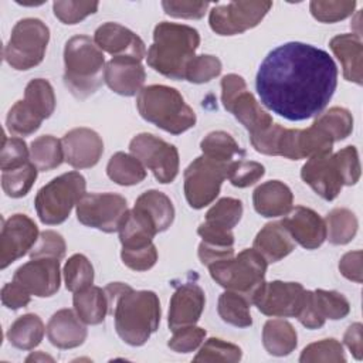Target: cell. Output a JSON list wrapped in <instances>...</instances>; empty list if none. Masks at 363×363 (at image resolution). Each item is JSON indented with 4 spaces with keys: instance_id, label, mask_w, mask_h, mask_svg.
Instances as JSON below:
<instances>
[{
    "instance_id": "cell-1",
    "label": "cell",
    "mask_w": 363,
    "mask_h": 363,
    "mask_svg": "<svg viewBox=\"0 0 363 363\" xmlns=\"http://www.w3.org/2000/svg\"><path fill=\"white\" fill-rule=\"evenodd\" d=\"M336 85L337 67L332 57L299 41L269 51L255 77L262 105L288 121H305L322 113Z\"/></svg>"
},
{
    "instance_id": "cell-2",
    "label": "cell",
    "mask_w": 363,
    "mask_h": 363,
    "mask_svg": "<svg viewBox=\"0 0 363 363\" xmlns=\"http://www.w3.org/2000/svg\"><path fill=\"white\" fill-rule=\"evenodd\" d=\"M105 294L118 336L130 346L145 345L160 323L157 295L153 291H135L123 282L108 284Z\"/></svg>"
},
{
    "instance_id": "cell-3",
    "label": "cell",
    "mask_w": 363,
    "mask_h": 363,
    "mask_svg": "<svg viewBox=\"0 0 363 363\" xmlns=\"http://www.w3.org/2000/svg\"><path fill=\"white\" fill-rule=\"evenodd\" d=\"M199 44L200 34L196 28L162 21L153 30V44L146 52L147 65L170 79H184Z\"/></svg>"
},
{
    "instance_id": "cell-4",
    "label": "cell",
    "mask_w": 363,
    "mask_h": 363,
    "mask_svg": "<svg viewBox=\"0 0 363 363\" xmlns=\"http://www.w3.org/2000/svg\"><path fill=\"white\" fill-rule=\"evenodd\" d=\"M102 50L88 35H74L64 47V84L78 99H86L102 85L105 74Z\"/></svg>"
},
{
    "instance_id": "cell-5",
    "label": "cell",
    "mask_w": 363,
    "mask_h": 363,
    "mask_svg": "<svg viewBox=\"0 0 363 363\" xmlns=\"http://www.w3.org/2000/svg\"><path fill=\"white\" fill-rule=\"evenodd\" d=\"M136 106L145 121L172 135H180L196 125L194 111L176 88L167 85L143 86Z\"/></svg>"
},
{
    "instance_id": "cell-6",
    "label": "cell",
    "mask_w": 363,
    "mask_h": 363,
    "mask_svg": "<svg viewBox=\"0 0 363 363\" xmlns=\"http://www.w3.org/2000/svg\"><path fill=\"white\" fill-rule=\"evenodd\" d=\"M268 262L254 248L242 250L231 257L208 267L211 278L223 288L238 292L252 301V296L265 281Z\"/></svg>"
},
{
    "instance_id": "cell-7",
    "label": "cell",
    "mask_w": 363,
    "mask_h": 363,
    "mask_svg": "<svg viewBox=\"0 0 363 363\" xmlns=\"http://www.w3.org/2000/svg\"><path fill=\"white\" fill-rule=\"evenodd\" d=\"M85 177L79 172H68L54 177L37 191L34 200L40 221L47 225L64 223L85 194Z\"/></svg>"
},
{
    "instance_id": "cell-8",
    "label": "cell",
    "mask_w": 363,
    "mask_h": 363,
    "mask_svg": "<svg viewBox=\"0 0 363 363\" xmlns=\"http://www.w3.org/2000/svg\"><path fill=\"white\" fill-rule=\"evenodd\" d=\"M48 41L50 28L45 23L33 17L23 18L13 27L3 57L17 71L30 69L44 60Z\"/></svg>"
},
{
    "instance_id": "cell-9",
    "label": "cell",
    "mask_w": 363,
    "mask_h": 363,
    "mask_svg": "<svg viewBox=\"0 0 363 363\" xmlns=\"http://www.w3.org/2000/svg\"><path fill=\"white\" fill-rule=\"evenodd\" d=\"M221 102L225 111L250 132V136L268 129L274 121L272 116L261 108L254 95L247 89L241 75L228 74L221 79Z\"/></svg>"
},
{
    "instance_id": "cell-10",
    "label": "cell",
    "mask_w": 363,
    "mask_h": 363,
    "mask_svg": "<svg viewBox=\"0 0 363 363\" xmlns=\"http://www.w3.org/2000/svg\"><path fill=\"white\" fill-rule=\"evenodd\" d=\"M228 164L199 156L186 167L184 196L191 208L200 210L216 200L223 182L227 179Z\"/></svg>"
},
{
    "instance_id": "cell-11",
    "label": "cell",
    "mask_w": 363,
    "mask_h": 363,
    "mask_svg": "<svg viewBox=\"0 0 363 363\" xmlns=\"http://www.w3.org/2000/svg\"><path fill=\"white\" fill-rule=\"evenodd\" d=\"M130 153L152 173L159 183H172L179 173V152L174 145L152 135L139 133L129 143Z\"/></svg>"
},
{
    "instance_id": "cell-12",
    "label": "cell",
    "mask_w": 363,
    "mask_h": 363,
    "mask_svg": "<svg viewBox=\"0 0 363 363\" xmlns=\"http://www.w3.org/2000/svg\"><path fill=\"white\" fill-rule=\"evenodd\" d=\"M75 207L81 224L104 233L118 231L128 213L126 199L116 193H85Z\"/></svg>"
},
{
    "instance_id": "cell-13",
    "label": "cell",
    "mask_w": 363,
    "mask_h": 363,
    "mask_svg": "<svg viewBox=\"0 0 363 363\" xmlns=\"http://www.w3.org/2000/svg\"><path fill=\"white\" fill-rule=\"evenodd\" d=\"M271 7V1H230L213 7L208 23L218 35H235L258 26Z\"/></svg>"
},
{
    "instance_id": "cell-14",
    "label": "cell",
    "mask_w": 363,
    "mask_h": 363,
    "mask_svg": "<svg viewBox=\"0 0 363 363\" xmlns=\"http://www.w3.org/2000/svg\"><path fill=\"white\" fill-rule=\"evenodd\" d=\"M305 288L299 282L271 281L259 286L251 303L257 309L272 318H296L302 306Z\"/></svg>"
},
{
    "instance_id": "cell-15",
    "label": "cell",
    "mask_w": 363,
    "mask_h": 363,
    "mask_svg": "<svg viewBox=\"0 0 363 363\" xmlns=\"http://www.w3.org/2000/svg\"><path fill=\"white\" fill-rule=\"evenodd\" d=\"M38 235V227L26 214H13L3 221L0 234V268H7L11 262L30 252Z\"/></svg>"
},
{
    "instance_id": "cell-16",
    "label": "cell",
    "mask_w": 363,
    "mask_h": 363,
    "mask_svg": "<svg viewBox=\"0 0 363 363\" xmlns=\"http://www.w3.org/2000/svg\"><path fill=\"white\" fill-rule=\"evenodd\" d=\"M301 177L318 196L328 201L335 200L345 186L339 163L332 152L311 156L301 169Z\"/></svg>"
},
{
    "instance_id": "cell-17",
    "label": "cell",
    "mask_w": 363,
    "mask_h": 363,
    "mask_svg": "<svg viewBox=\"0 0 363 363\" xmlns=\"http://www.w3.org/2000/svg\"><path fill=\"white\" fill-rule=\"evenodd\" d=\"M13 281L20 284L30 295L38 298L52 296L61 284L60 259L31 258V261L16 269Z\"/></svg>"
},
{
    "instance_id": "cell-18",
    "label": "cell",
    "mask_w": 363,
    "mask_h": 363,
    "mask_svg": "<svg viewBox=\"0 0 363 363\" xmlns=\"http://www.w3.org/2000/svg\"><path fill=\"white\" fill-rule=\"evenodd\" d=\"M65 162L74 169H88L95 166L102 153V138L89 128H75L61 139Z\"/></svg>"
},
{
    "instance_id": "cell-19",
    "label": "cell",
    "mask_w": 363,
    "mask_h": 363,
    "mask_svg": "<svg viewBox=\"0 0 363 363\" xmlns=\"http://www.w3.org/2000/svg\"><path fill=\"white\" fill-rule=\"evenodd\" d=\"M95 44L112 57H130L142 61L146 55L143 40L132 30L108 21L99 26L94 34Z\"/></svg>"
},
{
    "instance_id": "cell-20",
    "label": "cell",
    "mask_w": 363,
    "mask_h": 363,
    "mask_svg": "<svg viewBox=\"0 0 363 363\" xmlns=\"http://www.w3.org/2000/svg\"><path fill=\"white\" fill-rule=\"evenodd\" d=\"M281 224L288 230L292 240L306 250H315L326 240L325 220L312 208L296 206Z\"/></svg>"
},
{
    "instance_id": "cell-21",
    "label": "cell",
    "mask_w": 363,
    "mask_h": 363,
    "mask_svg": "<svg viewBox=\"0 0 363 363\" xmlns=\"http://www.w3.org/2000/svg\"><path fill=\"white\" fill-rule=\"evenodd\" d=\"M206 295L201 286L193 282L180 285L172 295L169 305V328L176 330L189 325H196L203 313Z\"/></svg>"
},
{
    "instance_id": "cell-22",
    "label": "cell",
    "mask_w": 363,
    "mask_h": 363,
    "mask_svg": "<svg viewBox=\"0 0 363 363\" xmlns=\"http://www.w3.org/2000/svg\"><path fill=\"white\" fill-rule=\"evenodd\" d=\"M104 79L115 94L133 96L143 88L146 72L139 60L130 57H112L105 65Z\"/></svg>"
},
{
    "instance_id": "cell-23",
    "label": "cell",
    "mask_w": 363,
    "mask_h": 363,
    "mask_svg": "<svg viewBox=\"0 0 363 363\" xmlns=\"http://www.w3.org/2000/svg\"><path fill=\"white\" fill-rule=\"evenodd\" d=\"M47 337L58 349H74L86 339V328L72 309L57 311L47 325Z\"/></svg>"
},
{
    "instance_id": "cell-24",
    "label": "cell",
    "mask_w": 363,
    "mask_h": 363,
    "mask_svg": "<svg viewBox=\"0 0 363 363\" xmlns=\"http://www.w3.org/2000/svg\"><path fill=\"white\" fill-rule=\"evenodd\" d=\"M294 196L291 189L279 182L269 180L259 184L252 193V204L262 217H281L292 210Z\"/></svg>"
},
{
    "instance_id": "cell-25",
    "label": "cell",
    "mask_w": 363,
    "mask_h": 363,
    "mask_svg": "<svg viewBox=\"0 0 363 363\" xmlns=\"http://www.w3.org/2000/svg\"><path fill=\"white\" fill-rule=\"evenodd\" d=\"M335 57L340 61L346 81L357 85L363 84V45L356 33L339 34L329 43Z\"/></svg>"
},
{
    "instance_id": "cell-26",
    "label": "cell",
    "mask_w": 363,
    "mask_h": 363,
    "mask_svg": "<svg viewBox=\"0 0 363 363\" xmlns=\"http://www.w3.org/2000/svg\"><path fill=\"white\" fill-rule=\"evenodd\" d=\"M252 248L259 252L267 262H278L295 250V241L281 221L265 224L257 234Z\"/></svg>"
},
{
    "instance_id": "cell-27",
    "label": "cell",
    "mask_w": 363,
    "mask_h": 363,
    "mask_svg": "<svg viewBox=\"0 0 363 363\" xmlns=\"http://www.w3.org/2000/svg\"><path fill=\"white\" fill-rule=\"evenodd\" d=\"M133 208L140 211L153 224L157 233L166 231L174 220V207L172 200L159 190H147L142 193Z\"/></svg>"
},
{
    "instance_id": "cell-28",
    "label": "cell",
    "mask_w": 363,
    "mask_h": 363,
    "mask_svg": "<svg viewBox=\"0 0 363 363\" xmlns=\"http://www.w3.org/2000/svg\"><path fill=\"white\" fill-rule=\"evenodd\" d=\"M262 345L272 356H288L296 349V330L288 320L269 319L262 329Z\"/></svg>"
},
{
    "instance_id": "cell-29",
    "label": "cell",
    "mask_w": 363,
    "mask_h": 363,
    "mask_svg": "<svg viewBox=\"0 0 363 363\" xmlns=\"http://www.w3.org/2000/svg\"><path fill=\"white\" fill-rule=\"evenodd\" d=\"M74 311L78 318L86 325H99L108 313V299L105 289L99 286H88L82 291L74 292Z\"/></svg>"
},
{
    "instance_id": "cell-30",
    "label": "cell",
    "mask_w": 363,
    "mask_h": 363,
    "mask_svg": "<svg viewBox=\"0 0 363 363\" xmlns=\"http://www.w3.org/2000/svg\"><path fill=\"white\" fill-rule=\"evenodd\" d=\"M44 323L38 315L26 313L18 316L7 330V339L11 346L20 350H30L38 346L44 337Z\"/></svg>"
},
{
    "instance_id": "cell-31",
    "label": "cell",
    "mask_w": 363,
    "mask_h": 363,
    "mask_svg": "<svg viewBox=\"0 0 363 363\" xmlns=\"http://www.w3.org/2000/svg\"><path fill=\"white\" fill-rule=\"evenodd\" d=\"M200 149L203 156L221 163H231L245 156V152L240 147L235 139L224 130L207 133L200 142Z\"/></svg>"
},
{
    "instance_id": "cell-32",
    "label": "cell",
    "mask_w": 363,
    "mask_h": 363,
    "mask_svg": "<svg viewBox=\"0 0 363 363\" xmlns=\"http://www.w3.org/2000/svg\"><path fill=\"white\" fill-rule=\"evenodd\" d=\"M106 174L119 186H133L145 180L146 170L133 155L116 152L106 164Z\"/></svg>"
},
{
    "instance_id": "cell-33",
    "label": "cell",
    "mask_w": 363,
    "mask_h": 363,
    "mask_svg": "<svg viewBox=\"0 0 363 363\" xmlns=\"http://www.w3.org/2000/svg\"><path fill=\"white\" fill-rule=\"evenodd\" d=\"M326 240L333 245H345L350 242L357 233V218L354 213L345 207L333 208L325 218Z\"/></svg>"
},
{
    "instance_id": "cell-34",
    "label": "cell",
    "mask_w": 363,
    "mask_h": 363,
    "mask_svg": "<svg viewBox=\"0 0 363 363\" xmlns=\"http://www.w3.org/2000/svg\"><path fill=\"white\" fill-rule=\"evenodd\" d=\"M251 301L234 291H225L218 298V315L220 318L235 328H248L252 325V318L250 313Z\"/></svg>"
},
{
    "instance_id": "cell-35",
    "label": "cell",
    "mask_w": 363,
    "mask_h": 363,
    "mask_svg": "<svg viewBox=\"0 0 363 363\" xmlns=\"http://www.w3.org/2000/svg\"><path fill=\"white\" fill-rule=\"evenodd\" d=\"M30 160L40 172L58 167L65 160L62 142L51 135L34 139L30 145Z\"/></svg>"
},
{
    "instance_id": "cell-36",
    "label": "cell",
    "mask_w": 363,
    "mask_h": 363,
    "mask_svg": "<svg viewBox=\"0 0 363 363\" xmlns=\"http://www.w3.org/2000/svg\"><path fill=\"white\" fill-rule=\"evenodd\" d=\"M313 123L318 125L333 143L346 139L353 130L352 113L340 106H333L326 112L319 113Z\"/></svg>"
},
{
    "instance_id": "cell-37",
    "label": "cell",
    "mask_w": 363,
    "mask_h": 363,
    "mask_svg": "<svg viewBox=\"0 0 363 363\" xmlns=\"http://www.w3.org/2000/svg\"><path fill=\"white\" fill-rule=\"evenodd\" d=\"M44 119L24 101H17L9 111L6 126L10 133L17 136H28L38 130Z\"/></svg>"
},
{
    "instance_id": "cell-38",
    "label": "cell",
    "mask_w": 363,
    "mask_h": 363,
    "mask_svg": "<svg viewBox=\"0 0 363 363\" xmlns=\"http://www.w3.org/2000/svg\"><path fill=\"white\" fill-rule=\"evenodd\" d=\"M24 101L43 118L47 119L55 109V94L47 79H31L24 89Z\"/></svg>"
},
{
    "instance_id": "cell-39",
    "label": "cell",
    "mask_w": 363,
    "mask_h": 363,
    "mask_svg": "<svg viewBox=\"0 0 363 363\" xmlns=\"http://www.w3.org/2000/svg\"><path fill=\"white\" fill-rule=\"evenodd\" d=\"M37 172L38 169L31 162H27L17 169L3 172L1 187L4 193L13 199L26 196L37 179Z\"/></svg>"
},
{
    "instance_id": "cell-40",
    "label": "cell",
    "mask_w": 363,
    "mask_h": 363,
    "mask_svg": "<svg viewBox=\"0 0 363 363\" xmlns=\"http://www.w3.org/2000/svg\"><path fill=\"white\" fill-rule=\"evenodd\" d=\"M65 288L71 292L82 291L94 282V267L82 254H74L64 265Z\"/></svg>"
},
{
    "instance_id": "cell-41",
    "label": "cell",
    "mask_w": 363,
    "mask_h": 363,
    "mask_svg": "<svg viewBox=\"0 0 363 363\" xmlns=\"http://www.w3.org/2000/svg\"><path fill=\"white\" fill-rule=\"evenodd\" d=\"M242 216V203L238 199L223 197L206 214L204 223L223 228L233 230Z\"/></svg>"
},
{
    "instance_id": "cell-42",
    "label": "cell",
    "mask_w": 363,
    "mask_h": 363,
    "mask_svg": "<svg viewBox=\"0 0 363 363\" xmlns=\"http://www.w3.org/2000/svg\"><path fill=\"white\" fill-rule=\"evenodd\" d=\"M315 306L319 315L326 320H337L343 319L350 312V303L346 296L337 291H325V289H315L312 291Z\"/></svg>"
},
{
    "instance_id": "cell-43",
    "label": "cell",
    "mask_w": 363,
    "mask_h": 363,
    "mask_svg": "<svg viewBox=\"0 0 363 363\" xmlns=\"http://www.w3.org/2000/svg\"><path fill=\"white\" fill-rule=\"evenodd\" d=\"M242 356L241 349L230 342H225L218 337H210L207 339L199 353L194 356V362H227V363H235L240 362Z\"/></svg>"
},
{
    "instance_id": "cell-44",
    "label": "cell",
    "mask_w": 363,
    "mask_h": 363,
    "mask_svg": "<svg viewBox=\"0 0 363 363\" xmlns=\"http://www.w3.org/2000/svg\"><path fill=\"white\" fill-rule=\"evenodd\" d=\"M301 363H312V362H332V363H345L346 354L343 346L339 340L329 337L315 343L308 345L301 356Z\"/></svg>"
},
{
    "instance_id": "cell-45",
    "label": "cell",
    "mask_w": 363,
    "mask_h": 363,
    "mask_svg": "<svg viewBox=\"0 0 363 363\" xmlns=\"http://www.w3.org/2000/svg\"><path fill=\"white\" fill-rule=\"evenodd\" d=\"M356 7L354 0H313L309 4L311 14L320 23H336L349 17Z\"/></svg>"
},
{
    "instance_id": "cell-46",
    "label": "cell",
    "mask_w": 363,
    "mask_h": 363,
    "mask_svg": "<svg viewBox=\"0 0 363 363\" xmlns=\"http://www.w3.org/2000/svg\"><path fill=\"white\" fill-rule=\"evenodd\" d=\"M223 69L221 61L216 55H196L187 65L184 79L193 84H204L218 77Z\"/></svg>"
},
{
    "instance_id": "cell-47",
    "label": "cell",
    "mask_w": 363,
    "mask_h": 363,
    "mask_svg": "<svg viewBox=\"0 0 363 363\" xmlns=\"http://www.w3.org/2000/svg\"><path fill=\"white\" fill-rule=\"evenodd\" d=\"M265 174V167L254 160H235L228 164L227 179L235 187H248Z\"/></svg>"
},
{
    "instance_id": "cell-48",
    "label": "cell",
    "mask_w": 363,
    "mask_h": 363,
    "mask_svg": "<svg viewBox=\"0 0 363 363\" xmlns=\"http://www.w3.org/2000/svg\"><path fill=\"white\" fill-rule=\"evenodd\" d=\"M98 1H54V16L64 24H77L89 14L96 13Z\"/></svg>"
},
{
    "instance_id": "cell-49",
    "label": "cell",
    "mask_w": 363,
    "mask_h": 363,
    "mask_svg": "<svg viewBox=\"0 0 363 363\" xmlns=\"http://www.w3.org/2000/svg\"><path fill=\"white\" fill-rule=\"evenodd\" d=\"M30 150L27 143L20 138H7L3 135V146L0 153V169L3 172L17 169L28 162Z\"/></svg>"
},
{
    "instance_id": "cell-50",
    "label": "cell",
    "mask_w": 363,
    "mask_h": 363,
    "mask_svg": "<svg viewBox=\"0 0 363 363\" xmlns=\"http://www.w3.org/2000/svg\"><path fill=\"white\" fill-rule=\"evenodd\" d=\"M65 241L62 235L52 230H45L40 233L34 247L28 252L31 258H57L61 259L65 255Z\"/></svg>"
},
{
    "instance_id": "cell-51",
    "label": "cell",
    "mask_w": 363,
    "mask_h": 363,
    "mask_svg": "<svg viewBox=\"0 0 363 363\" xmlns=\"http://www.w3.org/2000/svg\"><path fill=\"white\" fill-rule=\"evenodd\" d=\"M206 330L196 325H189L173 330V336L169 339L167 346L176 353L194 352L204 340Z\"/></svg>"
},
{
    "instance_id": "cell-52",
    "label": "cell",
    "mask_w": 363,
    "mask_h": 363,
    "mask_svg": "<svg viewBox=\"0 0 363 363\" xmlns=\"http://www.w3.org/2000/svg\"><path fill=\"white\" fill-rule=\"evenodd\" d=\"M335 157L339 163L345 186L356 184L362 173L357 149L354 146H346L340 149L337 153H335Z\"/></svg>"
},
{
    "instance_id": "cell-53",
    "label": "cell",
    "mask_w": 363,
    "mask_h": 363,
    "mask_svg": "<svg viewBox=\"0 0 363 363\" xmlns=\"http://www.w3.org/2000/svg\"><path fill=\"white\" fill-rule=\"evenodd\" d=\"M121 257L123 264L133 271H147L157 261V250L155 244L135 250H122Z\"/></svg>"
},
{
    "instance_id": "cell-54",
    "label": "cell",
    "mask_w": 363,
    "mask_h": 363,
    "mask_svg": "<svg viewBox=\"0 0 363 363\" xmlns=\"http://www.w3.org/2000/svg\"><path fill=\"white\" fill-rule=\"evenodd\" d=\"M210 3L208 1H174L164 0L162 1V7L167 16L176 18H201L207 11Z\"/></svg>"
},
{
    "instance_id": "cell-55",
    "label": "cell",
    "mask_w": 363,
    "mask_h": 363,
    "mask_svg": "<svg viewBox=\"0 0 363 363\" xmlns=\"http://www.w3.org/2000/svg\"><path fill=\"white\" fill-rule=\"evenodd\" d=\"M197 234L201 237V242L218 247V248H234V235L231 230H223L207 223H201L197 228Z\"/></svg>"
},
{
    "instance_id": "cell-56",
    "label": "cell",
    "mask_w": 363,
    "mask_h": 363,
    "mask_svg": "<svg viewBox=\"0 0 363 363\" xmlns=\"http://www.w3.org/2000/svg\"><path fill=\"white\" fill-rule=\"evenodd\" d=\"M31 295L16 281L7 282L1 288V302L9 309H20L30 303Z\"/></svg>"
},
{
    "instance_id": "cell-57",
    "label": "cell",
    "mask_w": 363,
    "mask_h": 363,
    "mask_svg": "<svg viewBox=\"0 0 363 363\" xmlns=\"http://www.w3.org/2000/svg\"><path fill=\"white\" fill-rule=\"evenodd\" d=\"M296 319L308 329H319L325 325V319L319 315L315 306L312 291H305L303 302L299 309V313L296 315Z\"/></svg>"
},
{
    "instance_id": "cell-58",
    "label": "cell",
    "mask_w": 363,
    "mask_h": 363,
    "mask_svg": "<svg viewBox=\"0 0 363 363\" xmlns=\"http://www.w3.org/2000/svg\"><path fill=\"white\" fill-rule=\"evenodd\" d=\"M362 257L363 252L360 250L346 252L340 261H339V271L340 274L347 278L349 281H353L356 284H362L363 272H362Z\"/></svg>"
},
{
    "instance_id": "cell-59",
    "label": "cell",
    "mask_w": 363,
    "mask_h": 363,
    "mask_svg": "<svg viewBox=\"0 0 363 363\" xmlns=\"http://www.w3.org/2000/svg\"><path fill=\"white\" fill-rule=\"evenodd\" d=\"M362 323L356 322L352 323L347 330L345 332L343 336V342L347 346V349L352 352V354L354 356V359L360 360L363 356V343H362Z\"/></svg>"
},
{
    "instance_id": "cell-60",
    "label": "cell",
    "mask_w": 363,
    "mask_h": 363,
    "mask_svg": "<svg viewBox=\"0 0 363 363\" xmlns=\"http://www.w3.org/2000/svg\"><path fill=\"white\" fill-rule=\"evenodd\" d=\"M26 362H54V359L48 354H44L43 352H34L26 359Z\"/></svg>"
}]
</instances>
